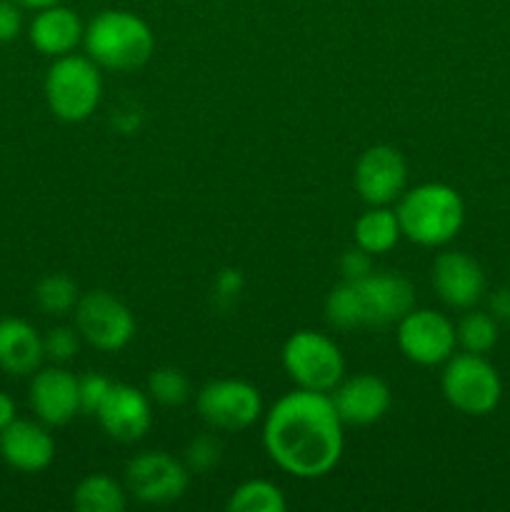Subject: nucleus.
I'll return each instance as SVG.
<instances>
[{
    "label": "nucleus",
    "instance_id": "7c9ffc66",
    "mask_svg": "<svg viewBox=\"0 0 510 512\" xmlns=\"http://www.w3.org/2000/svg\"><path fill=\"white\" fill-rule=\"evenodd\" d=\"M240 290H243V275H240V270L228 268L218 275V280H215V298H218V305L235 303Z\"/></svg>",
    "mask_w": 510,
    "mask_h": 512
},
{
    "label": "nucleus",
    "instance_id": "1a4fd4ad",
    "mask_svg": "<svg viewBox=\"0 0 510 512\" xmlns=\"http://www.w3.org/2000/svg\"><path fill=\"white\" fill-rule=\"evenodd\" d=\"M198 415L213 430L223 433H240L250 428L263 413V400L255 385L245 380H213L203 385L198 393Z\"/></svg>",
    "mask_w": 510,
    "mask_h": 512
},
{
    "label": "nucleus",
    "instance_id": "7ed1b4c3",
    "mask_svg": "<svg viewBox=\"0 0 510 512\" xmlns=\"http://www.w3.org/2000/svg\"><path fill=\"white\" fill-rule=\"evenodd\" d=\"M83 45L98 68L130 73L143 68L155 50V35L130 10H103L85 25Z\"/></svg>",
    "mask_w": 510,
    "mask_h": 512
},
{
    "label": "nucleus",
    "instance_id": "cd10ccee",
    "mask_svg": "<svg viewBox=\"0 0 510 512\" xmlns=\"http://www.w3.org/2000/svg\"><path fill=\"white\" fill-rule=\"evenodd\" d=\"M218 460L220 443L210 438V435H200V438L190 440V445L185 448V468L190 473H208L213 465H218Z\"/></svg>",
    "mask_w": 510,
    "mask_h": 512
},
{
    "label": "nucleus",
    "instance_id": "473e14b6",
    "mask_svg": "<svg viewBox=\"0 0 510 512\" xmlns=\"http://www.w3.org/2000/svg\"><path fill=\"white\" fill-rule=\"evenodd\" d=\"M15 413H18V410H15V400L0 390V430H5L15 418H18Z\"/></svg>",
    "mask_w": 510,
    "mask_h": 512
},
{
    "label": "nucleus",
    "instance_id": "9b49d317",
    "mask_svg": "<svg viewBox=\"0 0 510 512\" xmlns=\"http://www.w3.org/2000/svg\"><path fill=\"white\" fill-rule=\"evenodd\" d=\"M398 348L410 363L433 368L445 363L455 353V325L443 313H435L430 308L410 310L398 320Z\"/></svg>",
    "mask_w": 510,
    "mask_h": 512
},
{
    "label": "nucleus",
    "instance_id": "423d86ee",
    "mask_svg": "<svg viewBox=\"0 0 510 512\" xmlns=\"http://www.w3.org/2000/svg\"><path fill=\"white\" fill-rule=\"evenodd\" d=\"M440 388H443L450 408L470 415V418L490 415L503 398V383H500L498 370L485 360V355L465 353V350L460 355L453 353L445 360Z\"/></svg>",
    "mask_w": 510,
    "mask_h": 512
},
{
    "label": "nucleus",
    "instance_id": "2eb2a0df",
    "mask_svg": "<svg viewBox=\"0 0 510 512\" xmlns=\"http://www.w3.org/2000/svg\"><path fill=\"white\" fill-rule=\"evenodd\" d=\"M330 400H333L343 425H360V428L383 420L385 413L390 410V403H393L388 383L370 373L340 380L330 390Z\"/></svg>",
    "mask_w": 510,
    "mask_h": 512
},
{
    "label": "nucleus",
    "instance_id": "f8f14e48",
    "mask_svg": "<svg viewBox=\"0 0 510 512\" xmlns=\"http://www.w3.org/2000/svg\"><path fill=\"white\" fill-rule=\"evenodd\" d=\"M355 193L368 205H390L400 200L408 185V163L393 145H373L355 163Z\"/></svg>",
    "mask_w": 510,
    "mask_h": 512
},
{
    "label": "nucleus",
    "instance_id": "f257e3e1",
    "mask_svg": "<svg viewBox=\"0 0 510 512\" xmlns=\"http://www.w3.org/2000/svg\"><path fill=\"white\" fill-rule=\"evenodd\" d=\"M268 458L300 480L325 478L343 458V420L330 393L293 390L268 410L263 423Z\"/></svg>",
    "mask_w": 510,
    "mask_h": 512
},
{
    "label": "nucleus",
    "instance_id": "c85d7f7f",
    "mask_svg": "<svg viewBox=\"0 0 510 512\" xmlns=\"http://www.w3.org/2000/svg\"><path fill=\"white\" fill-rule=\"evenodd\" d=\"M340 273H343V280L365 278V275L373 273V255L365 253L358 245L353 250H345L343 258H340Z\"/></svg>",
    "mask_w": 510,
    "mask_h": 512
},
{
    "label": "nucleus",
    "instance_id": "72a5a7b5",
    "mask_svg": "<svg viewBox=\"0 0 510 512\" xmlns=\"http://www.w3.org/2000/svg\"><path fill=\"white\" fill-rule=\"evenodd\" d=\"M15 3H18L20 8H28V10H43V8H50V5L63 3V0H15Z\"/></svg>",
    "mask_w": 510,
    "mask_h": 512
},
{
    "label": "nucleus",
    "instance_id": "5701e85b",
    "mask_svg": "<svg viewBox=\"0 0 510 512\" xmlns=\"http://www.w3.org/2000/svg\"><path fill=\"white\" fill-rule=\"evenodd\" d=\"M455 340L465 353L485 355L498 343V320L483 310H470L455 325Z\"/></svg>",
    "mask_w": 510,
    "mask_h": 512
},
{
    "label": "nucleus",
    "instance_id": "20e7f679",
    "mask_svg": "<svg viewBox=\"0 0 510 512\" xmlns=\"http://www.w3.org/2000/svg\"><path fill=\"white\" fill-rule=\"evenodd\" d=\"M395 215L403 238L423 248H440L463 228L465 203L450 185L423 183L400 195Z\"/></svg>",
    "mask_w": 510,
    "mask_h": 512
},
{
    "label": "nucleus",
    "instance_id": "f03ea898",
    "mask_svg": "<svg viewBox=\"0 0 510 512\" xmlns=\"http://www.w3.org/2000/svg\"><path fill=\"white\" fill-rule=\"evenodd\" d=\"M415 308V290L398 273H370L360 280H343L325 300V318L333 328H380L398 323Z\"/></svg>",
    "mask_w": 510,
    "mask_h": 512
},
{
    "label": "nucleus",
    "instance_id": "412c9836",
    "mask_svg": "<svg viewBox=\"0 0 510 512\" xmlns=\"http://www.w3.org/2000/svg\"><path fill=\"white\" fill-rule=\"evenodd\" d=\"M73 505L80 512H123L128 508V498L118 480L95 473L75 485Z\"/></svg>",
    "mask_w": 510,
    "mask_h": 512
},
{
    "label": "nucleus",
    "instance_id": "f3484780",
    "mask_svg": "<svg viewBox=\"0 0 510 512\" xmlns=\"http://www.w3.org/2000/svg\"><path fill=\"white\" fill-rule=\"evenodd\" d=\"M0 458L18 473H40L55 458V440L48 425L18 420L0 430Z\"/></svg>",
    "mask_w": 510,
    "mask_h": 512
},
{
    "label": "nucleus",
    "instance_id": "aec40b11",
    "mask_svg": "<svg viewBox=\"0 0 510 512\" xmlns=\"http://www.w3.org/2000/svg\"><path fill=\"white\" fill-rule=\"evenodd\" d=\"M353 238L358 248H363L370 255H385L395 248L403 233L395 210L388 205H370L358 220H355Z\"/></svg>",
    "mask_w": 510,
    "mask_h": 512
},
{
    "label": "nucleus",
    "instance_id": "bb28decb",
    "mask_svg": "<svg viewBox=\"0 0 510 512\" xmlns=\"http://www.w3.org/2000/svg\"><path fill=\"white\" fill-rule=\"evenodd\" d=\"M113 388V380H108L100 373H88L78 378V400H80V413L95 415L98 408L103 405L105 395Z\"/></svg>",
    "mask_w": 510,
    "mask_h": 512
},
{
    "label": "nucleus",
    "instance_id": "b1692460",
    "mask_svg": "<svg viewBox=\"0 0 510 512\" xmlns=\"http://www.w3.org/2000/svg\"><path fill=\"white\" fill-rule=\"evenodd\" d=\"M78 285L73 278L63 273L45 275L38 285H35V303L43 313L48 315H68L78 305Z\"/></svg>",
    "mask_w": 510,
    "mask_h": 512
},
{
    "label": "nucleus",
    "instance_id": "c756f323",
    "mask_svg": "<svg viewBox=\"0 0 510 512\" xmlns=\"http://www.w3.org/2000/svg\"><path fill=\"white\" fill-rule=\"evenodd\" d=\"M23 30V13L15 0H0V43H13Z\"/></svg>",
    "mask_w": 510,
    "mask_h": 512
},
{
    "label": "nucleus",
    "instance_id": "a211bd4d",
    "mask_svg": "<svg viewBox=\"0 0 510 512\" xmlns=\"http://www.w3.org/2000/svg\"><path fill=\"white\" fill-rule=\"evenodd\" d=\"M83 35L85 25L80 15L73 8H65L63 3L35 10V18L28 25L30 45L48 58L70 55L83 43Z\"/></svg>",
    "mask_w": 510,
    "mask_h": 512
},
{
    "label": "nucleus",
    "instance_id": "4be33fe9",
    "mask_svg": "<svg viewBox=\"0 0 510 512\" xmlns=\"http://www.w3.org/2000/svg\"><path fill=\"white\" fill-rule=\"evenodd\" d=\"M225 508L230 512H285L288 500L270 480H248L230 493Z\"/></svg>",
    "mask_w": 510,
    "mask_h": 512
},
{
    "label": "nucleus",
    "instance_id": "ddd939ff",
    "mask_svg": "<svg viewBox=\"0 0 510 512\" xmlns=\"http://www.w3.org/2000/svg\"><path fill=\"white\" fill-rule=\"evenodd\" d=\"M95 418L108 438L118 440V443H138L153 425L150 395L133 385L113 383Z\"/></svg>",
    "mask_w": 510,
    "mask_h": 512
},
{
    "label": "nucleus",
    "instance_id": "6e6552de",
    "mask_svg": "<svg viewBox=\"0 0 510 512\" xmlns=\"http://www.w3.org/2000/svg\"><path fill=\"white\" fill-rule=\"evenodd\" d=\"M75 328L95 350L118 353L133 340L135 318L123 300L105 290H93L75 305Z\"/></svg>",
    "mask_w": 510,
    "mask_h": 512
},
{
    "label": "nucleus",
    "instance_id": "dca6fc26",
    "mask_svg": "<svg viewBox=\"0 0 510 512\" xmlns=\"http://www.w3.org/2000/svg\"><path fill=\"white\" fill-rule=\"evenodd\" d=\"M433 288L448 308L470 310L483 300L485 273L468 253H443L433 263Z\"/></svg>",
    "mask_w": 510,
    "mask_h": 512
},
{
    "label": "nucleus",
    "instance_id": "393cba45",
    "mask_svg": "<svg viewBox=\"0 0 510 512\" xmlns=\"http://www.w3.org/2000/svg\"><path fill=\"white\" fill-rule=\"evenodd\" d=\"M148 395L150 400L165 405V408H178L190 400L188 375L178 368H170V365L155 368L148 375Z\"/></svg>",
    "mask_w": 510,
    "mask_h": 512
},
{
    "label": "nucleus",
    "instance_id": "4468645a",
    "mask_svg": "<svg viewBox=\"0 0 510 512\" xmlns=\"http://www.w3.org/2000/svg\"><path fill=\"white\" fill-rule=\"evenodd\" d=\"M28 395L35 418L48 428H63L80 413L78 378L58 365L35 370Z\"/></svg>",
    "mask_w": 510,
    "mask_h": 512
},
{
    "label": "nucleus",
    "instance_id": "0eeeda50",
    "mask_svg": "<svg viewBox=\"0 0 510 512\" xmlns=\"http://www.w3.org/2000/svg\"><path fill=\"white\" fill-rule=\"evenodd\" d=\"M283 368L298 388L330 393L345 378V358L325 333L298 330L283 345Z\"/></svg>",
    "mask_w": 510,
    "mask_h": 512
},
{
    "label": "nucleus",
    "instance_id": "2f4dec72",
    "mask_svg": "<svg viewBox=\"0 0 510 512\" xmlns=\"http://www.w3.org/2000/svg\"><path fill=\"white\" fill-rule=\"evenodd\" d=\"M490 315L495 320L510 323V288H500L498 293H493V298H490Z\"/></svg>",
    "mask_w": 510,
    "mask_h": 512
},
{
    "label": "nucleus",
    "instance_id": "9d476101",
    "mask_svg": "<svg viewBox=\"0 0 510 512\" xmlns=\"http://www.w3.org/2000/svg\"><path fill=\"white\" fill-rule=\"evenodd\" d=\"M128 493L145 505H168L185 495L190 470L163 450H148L135 455L125 468Z\"/></svg>",
    "mask_w": 510,
    "mask_h": 512
},
{
    "label": "nucleus",
    "instance_id": "39448f33",
    "mask_svg": "<svg viewBox=\"0 0 510 512\" xmlns=\"http://www.w3.org/2000/svg\"><path fill=\"white\" fill-rule=\"evenodd\" d=\"M103 98V75L88 55H60L45 75V100L63 123H83Z\"/></svg>",
    "mask_w": 510,
    "mask_h": 512
},
{
    "label": "nucleus",
    "instance_id": "6ab92c4d",
    "mask_svg": "<svg viewBox=\"0 0 510 512\" xmlns=\"http://www.w3.org/2000/svg\"><path fill=\"white\" fill-rule=\"evenodd\" d=\"M43 358V338L33 325L20 318L0 320V370L23 378V375H33Z\"/></svg>",
    "mask_w": 510,
    "mask_h": 512
},
{
    "label": "nucleus",
    "instance_id": "a878e982",
    "mask_svg": "<svg viewBox=\"0 0 510 512\" xmlns=\"http://www.w3.org/2000/svg\"><path fill=\"white\" fill-rule=\"evenodd\" d=\"M80 348V333L78 328H53L48 330V335L43 338V350L45 358L53 360V363H68L78 355Z\"/></svg>",
    "mask_w": 510,
    "mask_h": 512
}]
</instances>
